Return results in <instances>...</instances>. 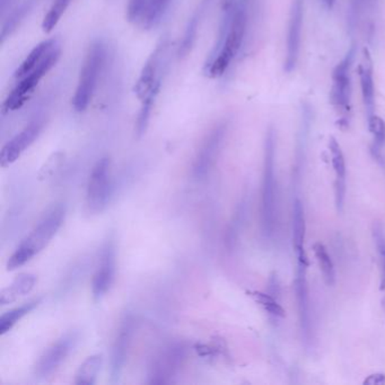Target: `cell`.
Instances as JSON below:
<instances>
[{
    "mask_svg": "<svg viewBox=\"0 0 385 385\" xmlns=\"http://www.w3.org/2000/svg\"><path fill=\"white\" fill-rule=\"evenodd\" d=\"M247 22L249 11L247 0H242L232 12L228 31L219 38V44L215 46L214 55L210 56L209 60L204 65V74L207 77L217 79L228 72L244 41Z\"/></svg>",
    "mask_w": 385,
    "mask_h": 385,
    "instance_id": "cell-1",
    "label": "cell"
},
{
    "mask_svg": "<svg viewBox=\"0 0 385 385\" xmlns=\"http://www.w3.org/2000/svg\"><path fill=\"white\" fill-rule=\"evenodd\" d=\"M65 217L66 206L63 204H56L48 210L44 218L39 221V224L20 242L12 256H9L7 270H16L44 250L55 237L58 230H60Z\"/></svg>",
    "mask_w": 385,
    "mask_h": 385,
    "instance_id": "cell-2",
    "label": "cell"
},
{
    "mask_svg": "<svg viewBox=\"0 0 385 385\" xmlns=\"http://www.w3.org/2000/svg\"><path fill=\"white\" fill-rule=\"evenodd\" d=\"M276 131L270 126L266 133L263 174H262L261 218L262 235L266 240L273 239L277 230L278 204H277L276 178Z\"/></svg>",
    "mask_w": 385,
    "mask_h": 385,
    "instance_id": "cell-3",
    "label": "cell"
},
{
    "mask_svg": "<svg viewBox=\"0 0 385 385\" xmlns=\"http://www.w3.org/2000/svg\"><path fill=\"white\" fill-rule=\"evenodd\" d=\"M105 56L107 50L102 41H95L89 46L84 58L75 94L72 98V107L76 112H85L92 102L95 89L98 86V78L103 70Z\"/></svg>",
    "mask_w": 385,
    "mask_h": 385,
    "instance_id": "cell-4",
    "label": "cell"
},
{
    "mask_svg": "<svg viewBox=\"0 0 385 385\" xmlns=\"http://www.w3.org/2000/svg\"><path fill=\"white\" fill-rule=\"evenodd\" d=\"M356 58V46H351L332 72L330 103L338 115V124L347 129L351 117V68Z\"/></svg>",
    "mask_w": 385,
    "mask_h": 385,
    "instance_id": "cell-5",
    "label": "cell"
},
{
    "mask_svg": "<svg viewBox=\"0 0 385 385\" xmlns=\"http://www.w3.org/2000/svg\"><path fill=\"white\" fill-rule=\"evenodd\" d=\"M60 57L61 46L60 44H58L46 55L44 60L35 67L34 70L18 79V84L15 85L12 92L9 93L6 100L4 101V112H13V111H16L23 107L27 100L31 98L32 94L34 93L35 89L39 86L40 81L55 68Z\"/></svg>",
    "mask_w": 385,
    "mask_h": 385,
    "instance_id": "cell-6",
    "label": "cell"
},
{
    "mask_svg": "<svg viewBox=\"0 0 385 385\" xmlns=\"http://www.w3.org/2000/svg\"><path fill=\"white\" fill-rule=\"evenodd\" d=\"M111 162L109 157H102L93 167L89 174L86 190V209L89 214H101L109 204L112 183H111Z\"/></svg>",
    "mask_w": 385,
    "mask_h": 385,
    "instance_id": "cell-7",
    "label": "cell"
},
{
    "mask_svg": "<svg viewBox=\"0 0 385 385\" xmlns=\"http://www.w3.org/2000/svg\"><path fill=\"white\" fill-rule=\"evenodd\" d=\"M228 130V121H221L218 124H216L204 137L202 146L197 152L196 157L193 161L192 173L197 180L206 178L210 171L213 170Z\"/></svg>",
    "mask_w": 385,
    "mask_h": 385,
    "instance_id": "cell-8",
    "label": "cell"
},
{
    "mask_svg": "<svg viewBox=\"0 0 385 385\" xmlns=\"http://www.w3.org/2000/svg\"><path fill=\"white\" fill-rule=\"evenodd\" d=\"M79 332L72 329L67 331L57 341L53 342L44 354L41 355L35 364V375L40 379H46L55 373L58 368L66 362L72 351H75L79 341Z\"/></svg>",
    "mask_w": 385,
    "mask_h": 385,
    "instance_id": "cell-9",
    "label": "cell"
},
{
    "mask_svg": "<svg viewBox=\"0 0 385 385\" xmlns=\"http://www.w3.org/2000/svg\"><path fill=\"white\" fill-rule=\"evenodd\" d=\"M117 271V239L110 233L102 245L98 265L93 277L92 291L95 301L103 299L113 285Z\"/></svg>",
    "mask_w": 385,
    "mask_h": 385,
    "instance_id": "cell-10",
    "label": "cell"
},
{
    "mask_svg": "<svg viewBox=\"0 0 385 385\" xmlns=\"http://www.w3.org/2000/svg\"><path fill=\"white\" fill-rule=\"evenodd\" d=\"M187 348L183 344L174 342L171 345L162 349L157 356L152 360V365L150 366L148 377L150 383L154 384H165L172 381L178 370L183 364L187 354Z\"/></svg>",
    "mask_w": 385,
    "mask_h": 385,
    "instance_id": "cell-11",
    "label": "cell"
},
{
    "mask_svg": "<svg viewBox=\"0 0 385 385\" xmlns=\"http://www.w3.org/2000/svg\"><path fill=\"white\" fill-rule=\"evenodd\" d=\"M305 0H293L288 18L287 39H286V58L285 70L292 72L299 61L301 42H302L303 22H304Z\"/></svg>",
    "mask_w": 385,
    "mask_h": 385,
    "instance_id": "cell-12",
    "label": "cell"
},
{
    "mask_svg": "<svg viewBox=\"0 0 385 385\" xmlns=\"http://www.w3.org/2000/svg\"><path fill=\"white\" fill-rule=\"evenodd\" d=\"M46 121L44 118H35L27 126H24L18 135L4 145L0 152V165L7 167L18 161L37 139L44 130Z\"/></svg>",
    "mask_w": 385,
    "mask_h": 385,
    "instance_id": "cell-13",
    "label": "cell"
},
{
    "mask_svg": "<svg viewBox=\"0 0 385 385\" xmlns=\"http://www.w3.org/2000/svg\"><path fill=\"white\" fill-rule=\"evenodd\" d=\"M169 40L167 38L162 39L157 44L155 49L152 50L150 57L147 58L141 75L136 81L135 94L138 100H143L146 95L150 94L156 85L162 83V63L164 59L165 52H167Z\"/></svg>",
    "mask_w": 385,
    "mask_h": 385,
    "instance_id": "cell-14",
    "label": "cell"
},
{
    "mask_svg": "<svg viewBox=\"0 0 385 385\" xmlns=\"http://www.w3.org/2000/svg\"><path fill=\"white\" fill-rule=\"evenodd\" d=\"M135 327L136 321L133 314H126L121 321L111 353V377L113 381L120 377L121 372L124 370L128 351L133 341Z\"/></svg>",
    "mask_w": 385,
    "mask_h": 385,
    "instance_id": "cell-15",
    "label": "cell"
},
{
    "mask_svg": "<svg viewBox=\"0 0 385 385\" xmlns=\"http://www.w3.org/2000/svg\"><path fill=\"white\" fill-rule=\"evenodd\" d=\"M329 152H330L331 165L334 172V204L337 210L341 211L345 204L346 192H347V167H346L345 155L342 152L339 141L336 137L331 136L328 141Z\"/></svg>",
    "mask_w": 385,
    "mask_h": 385,
    "instance_id": "cell-16",
    "label": "cell"
},
{
    "mask_svg": "<svg viewBox=\"0 0 385 385\" xmlns=\"http://www.w3.org/2000/svg\"><path fill=\"white\" fill-rule=\"evenodd\" d=\"M305 237H306V221L305 211L301 199L296 198L293 202V216H292V243L296 256L297 268L308 269L310 267L308 253L305 251Z\"/></svg>",
    "mask_w": 385,
    "mask_h": 385,
    "instance_id": "cell-17",
    "label": "cell"
},
{
    "mask_svg": "<svg viewBox=\"0 0 385 385\" xmlns=\"http://www.w3.org/2000/svg\"><path fill=\"white\" fill-rule=\"evenodd\" d=\"M358 77L365 115L367 119L371 118L377 115V96L374 83L373 59L367 48L363 49V60L358 66Z\"/></svg>",
    "mask_w": 385,
    "mask_h": 385,
    "instance_id": "cell-18",
    "label": "cell"
},
{
    "mask_svg": "<svg viewBox=\"0 0 385 385\" xmlns=\"http://www.w3.org/2000/svg\"><path fill=\"white\" fill-rule=\"evenodd\" d=\"M37 282H38V276L34 273H18L12 284L8 285L0 292V305L5 306L16 302L20 297L31 293Z\"/></svg>",
    "mask_w": 385,
    "mask_h": 385,
    "instance_id": "cell-19",
    "label": "cell"
},
{
    "mask_svg": "<svg viewBox=\"0 0 385 385\" xmlns=\"http://www.w3.org/2000/svg\"><path fill=\"white\" fill-rule=\"evenodd\" d=\"M306 271L308 269L297 268V277L295 280V291H296L297 306H299V322L305 337L311 334V313L308 304V289L306 282Z\"/></svg>",
    "mask_w": 385,
    "mask_h": 385,
    "instance_id": "cell-20",
    "label": "cell"
},
{
    "mask_svg": "<svg viewBox=\"0 0 385 385\" xmlns=\"http://www.w3.org/2000/svg\"><path fill=\"white\" fill-rule=\"evenodd\" d=\"M59 44V41L57 39H46V40L42 41L40 44L31 50L29 55L26 56L23 63H20L18 70L15 72L14 77L16 79L25 76L26 74H29L31 70H34L35 67L38 66L41 61L44 60L46 55L55 48L57 44Z\"/></svg>",
    "mask_w": 385,
    "mask_h": 385,
    "instance_id": "cell-21",
    "label": "cell"
},
{
    "mask_svg": "<svg viewBox=\"0 0 385 385\" xmlns=\"http://www.w3.org/2000/svg\"><path fill=\"white\" fill-rule=\"evenodd\" d=\"M162 83L156 85L150 91V94L146 95L141 100V110H139L137 120H136L135 133L137 138H141L146 133L148 126H150V118H152V110L156 103L159 91H161Z\"/></svg>",
    "mask_w": 385,
    "mask_h": 385,
    "instance_id": "cell-22",
    "label": "cell"
},
{
    "mask_svg": "<svg viewBox=\"0 0 385 385\" xmlns=\"http://www.w3.org/2000/svg\"><path fill=\"white\" fill-rule=\"evenodd\" d=\"M41 303H42V297H38V299H31L29 302L24 303L18 308L4 313L0 318V334L3 336L8 331L12 330L18 321L23 319L24 316L31 313L32 311L38 308Z\"/></svg>",
    "mask_w": 385,
    "mask_h": 385,
    "instance_id": "cell-23",
    "label": "cell"
},
{
    "mask_svg": "<svg viewBox=\"0 0 385 385\" xmlns=\"http://www.w3.org/2000/svg\"><path fill=\"white\" fill-rule=\"evenodd\" d=\"M103 356L101 354L91 355L81 363L76 373L75 384L93 385L96 382L98 372L101 370Z\"/></svg>",
    "mask_w": 385,
    "mask_h": 385,
    "instance_id": "cell-24",
    "label": "cell"
},
{
    "mask_svg": "<svg viewBox=\"0 0 385 385\" xmlns=\"http://www.w3.org/2000/svg\"><path fill=\"white\" fill-rule=\"evenodd\" d=\"M313 253L325 284L334 286L336 284V269L327 247L321 242H316L313 244Z\"/></svg>",
    "mask_w": 385,
    "mask_h": 385,
    "instance_id": "cell-25",
    "label": "cell"
},
{
    "mask_svg": "<svg viewBox=\"0 0 385 385\" xmlns=\"http://www.w3.org/2000/svg\"><path fill=\"white\" fill-rule=\"evenodd\" d=\"M171 1L172 0H148L141 20L143 27L146 30L155 27L161 22L162 18L164 16L165 12L170 6Z\"/></svg>",
    "mask_w": 385,
    "mask_h": 385,
    "instance_id": "cell-26",
    "label": "cell"
},
{
    "mask_svg": "<svg viewBox=\"0 0 385 385\" xmlns=\"http://www.w3.org/2000/svg\"><path fill=\"white\" fill-rule=\"evenodd\" d=\"M249 296L252 297L256 303L261 306L263 310L267 312L269 315L273 316L275 319H284L286 318V311L284 310L279 299L273 296L269 293H263L259 291H249L247 292Z\"/></svg>",
    "mask_w": 385,
    "mask_h": 385,
    "instance_id": "cell-27",
    "label": "cell"
},
{
    "mask_svg": "<svg viewBox=\"0 0 385 385\" xmlns=\"http://www.w3.org/2000/svg\"><path fill=\"white\" fill-rule=\"evenodd\" d=\"M72 0H53L51 7L44 16L42 20V30L46 33H50L53 31L58 23L60 22L68 7L70 6Z\"/></svg>",
    "mask_w": 385,
    "mask_h": 385,
    "instance_id": "cell-28",
    "label": "cell"
},
{
    "mask_svg": "<svg viewBox=\"0 0 385 385\" xmlns=\"http://www.w3.org/2000/svg\"><path fill=\"white\" fill-rule=\"evenodd\" d=\"M31 1H26L23 5H20L18 9H15L14 12L9 16L8 20L3 24L1 42L6 40L7 37H9L15 30L18 29V26L25 18L26 15L31 11Z\"/></svg>",
    "mask_w": 385,
    "mask_h": 385,
    "instance_id": "cell-29",
    "label": "cell"
},
{
    "mask_svg": "<svg viewBox=\"0 0 385 385\" xmlns=\"http://www.w3.org/2000/svg\"><path fill=\"white\" fill-rule=\"evenodd\" d=\"M368 130L373 136L374 150H381L385 145V121L375 115L367 119Z\"/></svg>",
    "mask_w": 385,
    "mask_h": 385,
    "instance_id": "cell-30",
    "label": "cell"
},
{
    "mask_svg": "<svg viewBox=\"0 0 385 385\" xmlns=\"http://www.w3.org/2000/svg\"><path fill=\"white\" fill-rule=\"evenodd\" d=\"M63 162H65V154H63V152L53 154L41 169L40 172H39V178L46 181V180H51V178H55L58 172L61 170Z\"/></svg>",
    "mask_w": 385,
    "mask_h": 385,
    "instance_id": "cell-31",
    "label": "cell"
},
{
    "mask_svg": "<svg viewBox=\"0 0 385 385\" xmlns=\"http://www.w3.org/2000/svg\"><path fill=\"white\" fill-rule=\"evenodd\" d=\"M147 1L148 0H128L126 20H129L130 23H135L141 20L146 8Z\"/></svg>",
    "mask_w": 385,
    "mask_h": 385,
    "instance_id": "cell-32",
    "label": "cell"
},
{
    "mask_svg": "<svg viewBox=\"0 0 385 385\" xmlns=\"http://www.w3.org/2000/svg\"><path fill=\"white\" fill-rule=\"evenodd\" d=\"M366 4H367L366 0H351V6H349V18L351 20H349V23L353 27H354L355 24H357V20L360 18Z\"/></svg>",
    "mask_w": 385,
    "mask_h": 385,
    "instance_id": "cell-33",
    "label": "cell"
},
{
    "mask_svg": "<svg viewBox=\"0 0 385 385\" xmlns=\"http://www.w3.org/2000/svg\"><path fill=\"white\" fill-rule=\"evenodd\" d=\"M269 292L267 293L270 294L273 296L279 299V294H280V287H279V282L277 276L270 277V280H269Z\"/></svg>",
    "mask_w": 385,
    "mask_h": 385,
    "instance_id": "cell-34",
    "label": "cell"
},
{
    "mask_svg": "<svg viewBox=\"0 0 385 385\" xmlns=\"http://www.w3.org/2000/svg\"><path fill=\"white\" fill-rule=\"evenodd\" d=\"M365 384H372V385H382L385 383V375L384 374H372L367 379L364 381Z\"/></svg>",
    "mask_w": 385,
    "mask_h": 385,
    "instance_id": "cell-35",
    "label": "cell"
},
{
    "mask_svg": "<svg viewBox=\"0 0 385 385\" xmlns=\"http://www.w3.org/2000/svg\"><path fill=\"white\" fill-rule=\"evenodd\" d=\"M14 0H0V13H1V18H4L6 9L12 5Z\"/></svg>",
    "mask_w": 385,
    "mask_h": 385,
    "instance_id": "cell-36",
    "label": "cell"
},
{
    "mask_svg": "<svg viewBox=\"0 0 385 385\" xmlns=\"http://www.w3.org/2000/svg\"><path fill=\"white\" fill-rule=\"evenodd\" d=\"M383 261L382 276H381V284H379V289L381 291H385V256Z\"/></svg>",
    "mask_w": 385,
    "mask_h": 385,
    "instance_id": "cell-37",
    "label": "cell"
},
{
    "mask_svg": "<svg viewBox=\"0 0 385 385\" xmlns=\"http://www.w3.org/2000/svg\"><path fill=\"white\" fill-rule=\"evenodd\" d=\"M336 1L337 0H322L323 5H325V8L328 9V11L334 8Z\"/></svg>",
    "mask_w": 385,
    "mask_h": 385,
    "instance_id": "cell-38",
    "label": "cell"
},
{
    "mask_svg": "<svg viewBox=\"0 0 385 385\" xmlns=\"http://www.w3.org/2000/svg\"><path fill=\"white\" fill-rule=\"evenodd\" d=\"M232 5H233V0H223L224 11H230V9H232Z\"/></svg>",
    "mask_w": 385,
    "mask_h": 385,
    "instance_id": "cell-39",
    "label": "cell"
},
{
    "mask_svg": "<svg viewBox=\"0 0 385 385\" xmlns=\"http://www.w3.org/2000/svg\"><path fill=\"white\" fill-rule=\"evenodd\" d=\"M382 308H383V310H384V312H385V295H384V297H383V299H382Z\"/></svg>",
    "mask_w": 385,
    "mask_h": 385,
    "instance_id": "cell-40",
    "label": "cell"
}]
</instances>
